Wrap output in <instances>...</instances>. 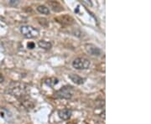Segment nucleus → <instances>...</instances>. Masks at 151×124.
Here are the masks:
<instances>
[{"label":"nucleus","instance_id":"1","mask_svg":"<svg viewBox=\"0 0 151 124\" xmlns=\"http://www.w3.org/2000/svg\"><path fill=\"white\" fill-rule=\"evenodd\" d=\"M29 92V87L24 83H14L9 89V93L17 98H23L26 97Z\"/></svg>","mask_w":151,"mask_h":124},{"label":"nucleus","instance_id":"2","mask_svg":"<svg viewBox=\"0 0 151 124\" xmlns=\"http://www.w3.org/2000/svg\"><path fill=\"white\" fill-rule=\"evenodd\" d=\"M19 30L22 35L26 39H35L39 36V30L31 25H22Z\"/></svg>","mask_w":151,"mask_h":124},{"label":"nucleus","instance_id":"3","mask_svg":"<svg viewBox=\"0 0 151 124\" xmlns=\"http://www.w3.org/2000/svg\"><path fill=\"white\" fill-rule=\"evenodd\" d=\"M74 93V89L70 86H65L55 92V97L60 99H70Z\"/></svg>","mask_w":151,"mask_h":124},{"label":"nucleus","instance_id":"4","mask_svg":"<svg viewBox=\"0 0 151 124\" xmlns=\"http://www.w3.org/2000/svg\"><path fill=\"white\" fill-rule=\"evenodd\" d=\"M91 65V61L84 57L76 58L72 61V66L76 70H87Z\"/></svg>","mask_w":151,"mask_h":124},{"label":"nucleus","instance_id":"5","mask_svg":"<svg viewBox=\"0 0 151 124\" xmlns=\"http://www.w3.org/2000/svg\"><path fill=\"white\" fill-rule=\"evenodd\" d=\"M85 49L88 54L93 56H99L102 53V50L92 44H86L85 45Z\"/></svg>","mask_w":151,"mask_h":124},{"label":"nucleus","instance_id":"6","mask_svg":"<svg viewBox=\"0 0 151 124\" xmlns=\"http://www.w3.org/2000/svg\"><path fill=\"white\" fill-rule=\"evenodd\" d=\"M71 115H72V112L70 109H62V110H60L58 112V116H59L60 118L65 120V121L69 120L71 117Z\"/></svg>","mask_w":151,"mask_h":124},{"label":"nucleus","instance_id":"7","mask_svg":"<svg viewBox=\"0 0 151 124\" xmlns=\"http://www.w3.org/2000/svg\"><path fill=\"white\" fill-rule=\"evenodd\" d=\"M69 79L76 85H82L84 83V79L81 78V76H79L78 75H76V74L69 75Z\"/></svg>","mask_w":151,"mask_h":124},{"label":"nucleus","instance_id":"8","mask_svg":"<svg viewBox=\"0 0 151 124\" xmlns=\"http://www.w3.org/2000/svg\"><path fill=\"white\" fill-rule=\"evenodd\" d=\"M59 82V80L55 77H50L45 80V84L50 87H54L55 85H57Z\"/></svg>","mask_w":151,"mask_h":124},{"label":"nucleus","instance_id":"9","mask_svg":"<svg viewBox=\"0 0 151 124\" xmlns=\"http://www.w3.org/2000/svg\"><path fill=\"white\" fill-rule=\"evenodd\" d=\"M38 46H39L40 48L43 49L48 50V49H51V47H52V44L50 43V42H48V41H45V40H40V41L38 42Z\"/></svg>","mask_w":151,"mask_h":124},{"label":"nucleus","instance_id":"10","mask_svg":"<svg viewBox=\"0 0 151 124\" xmlns=\"http://www.w3.org/2000/svg\"><path fill=\"white\" fill-rule=\"evenodd\" d=\"M48 4L50 6V8L52 9V10H54L55 12H60L59 9L60 10H63V8L62 6L58 2H49Z\"/></svg>","mask_w":151,"mask_h":124},{"label":"nucleus","instance_id":"11","mask_svg":"<svg viewBox=\"0 0 151 124\" xmlns=\"http://www.w3.org/2000/svg\"><path fill=\"white\" fill-rule=\"evenodd\" d=\"M37 11L39 13L42 14H45V15H49L50 11L49 9V8H47L46 6L45 5H40L37 7Z\"/></svg>","mask_w":151,"mask_h":124},{"label":"nucleus","instance_id":"12","mask_svg":"<svg viewBox=\"0 0 151 124\" xmlns=\"http://www.w3.org/2000/svg\"><path fill=\"white\" fill-rule=\"evenodd\" d=\"M35 44L33 43V42H29L27 44L28 49H34L35 48Z\"/></svg>","mask_w":151,"mask_h":124},{"label":"nucleus","instance_id":"13","mask_svg":"<svg viewBox=\"0 0 151 124\" xmlns=\"http://www.w3.org/2000/svg\"><path fill=\"white\" fill-rule=\"evenodd\" d=\"M9 4H14V5H16V4H19V2H18V1H17V2H15L14 0H11L10 2H9Z\"/></svg>","mask_w":151,"mask_h":124},{"label":"nucleus","instance_id":"14","mask_svg":"<svg viewBox=\"0 0 151 124\" xmlns=\"http://www.w3.org/2000/svg\"><path fill=\"white\" fill-rule=\"evenodd\" d=\"M4 76H2V75L0 74V83L4 82Z\"/></svg>","mask_w":151,"mask_h":124},{"label":"nucleus","instance_id":"15","mask_svg":"<svg viewBox=\"0 0 151 124\" xmlns=\"http://www.w3.org/2000/svg\"><path fill=\"white\" fill-rule=\"evenodd\" d=\"M68 124H75V123H68Z\"/></svg>","mask_w":151,"mask_h":124}]
</instances>
